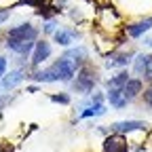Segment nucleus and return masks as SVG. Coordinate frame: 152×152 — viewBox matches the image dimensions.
<instances>
[{
    "label": "nucleus",
    "mask_w": 152,
    "mask_h": 152,
    "mask_svg": "<svg viewBox=\"0 0 152 152\" xmlns=\"http://www.w3.org/2000/svg\"><path fill=\"white\" fill-rule=\"evenodd\" d=\"M97 72H95L89 64H85V66H80L78 68V76H76V80L72 83V89L76 91V93H89V91H93V87L97 85Z\"/></svg>",
    "instance_id": "f257e3e1"
},
{
    "label": "nucleus",
    "mask_w": 152,
    "mask_h": 152,
    "mask_svg": "<svg viewBox=\"0 0 152 152\" xmlns=\"http://www.w3.org/2000/svg\"><path fill=\"white\" fill-rule=\"evenodd\" d=\"M7 38H13V40H36L38 38V30L32 23H21L9 30Z\"/></svg>",
    "instance_id": "f03ea898"
},
{
    "label": "nucleus",
    "mask_w": 152,
    "mask_h": 152,
    "mask_svg": "<svg viewBox=\"0 0 152 152\" xmlns=\"http://www.w3.org/2000/svg\"><path fill=\"white\" fill-rule=\"evenodd\" d=\"M55 66H57V72H59V80H64V83H70L74 78L76 70H78V66L72 59H68V57H59V59L55 61Z\"/></svg>",
    "instance_id": "7ed1b4c3"
},
{
    "label": "nucleus",
    "mask_w": 152,
    "mask_h": 152,
    "mask_svg": "<svg viewBox=\"0 0 152 152\" xmlns=\"http://www.w3.org/2000/svg\"><path fill=\"white\" fill-rule=\"evenodd\" d=\"M23 78H28L26 70L23 68H15L7 76H2V80H0V89H2V91H11V89H15L19 83H21Z\"/></svg>",
    "instance_id": "20e7f679"
},
{
    "label": "nucleus",
    "mask_w": 152,
    "mask_h": 152,
    "mask_svg": "<svg viewBox=\"0 0 152 152\" xmlns=\"http://www.w3.org/2000/svg\"><path fill=\"white\" fill-rule=\"evenodd\" d=\"M110 129L114 133H131V131H146L148 129V123L144 121H121V123H112Z\"/></svg>",
    "instance_id": "39448f33"
},
{
    "label": "nucleus",
    "mask_w": 152,
    "mask_h": 152,
    "mask_svg": "<svg viewBox=\"0 0 152 152\" xmlns=\"http://www.w3.org/2000/svg\"><path fill=\"white\" fill-rule=\"evenodd\" d=\"M104 152H129L127 140L121 133H114V135L104 140Z\"/></svg>",
    "instance_id": "423d86ee"
},
{
    "label": "nucleus",
    "mask_w": 152,
    "mask_h": 152,
    "mask_svg": "<svg viewBox=\"0 0 152 152\" xmlns=\"http://www.w3.org/2000/svg\"><path fill=\"white\" fill-rule=\"evenodd\" d=\"M34 45H36V40H13V38H7V49H11L19 57H28L34 51Z\"/></svg>",
    "instance_id": "0eeeda50"
},
{
    "label": "nucleus",
    "mask_w": 152,
    "mask_h": 152,
    "mask_svg": "<svg viewBox=\"0 0 152 152\" xmlns=\"http://www.w3.org/2000/svg\"><path fill=\"white\" fill-rule=\"evenodd\" d=\"M51 57V45L47 40H40L34 45V55H32V66H40L45 59Z\"/></svg>",
    "instance_id": "6e6552de"
},
{
    "label": "nucleus",
    "mask_w": 152,
    "mask_h": 152,
    "mask_svg": "<svg viewBox=\"0 0 152 152\" xmlns=\"http://www.w3.org/2000/svg\"><path fill=\"white\" fill-rule=\"evenodd\" d=\"M30 78H34V80H38V83H55V80H59V72H57V66L53 64V66L47 68V70L34 72Z\"/></svg>",
    "instance_id": "1a4fd4ad"
},
{
    "label": "nucleus",
    "mask_w": 152,
    "mask_h": 152,
    "mask_svg": "<svg viewBox=\"0 0 152 152\" xmlns=\"http://www.w3.org/2000/svg\"><path fill=\"white\" fill-rule=\"evenodd\" d=\"M131 57H133V53H110L108 59H106V66L108 68H116V66L125 68V66H129L133 61Z\"/></svg>",
    "instance_id": "9d476101"
},
{
    "label": "nucleus",
    "mask_w": 152,
    "mask_h": 152,
    "mask_svg": "<svg viewBox=\"0 0 152 152\" xmlns=\"http://www.w3.org/2000/svg\"><path fill=\"white\" fill-rule=\"evenodd\" d=\"M53 38H55V42L57 45H61V47H68V45H72V40L74 38H78V34H76L74 30H55L53 32Z\"/></svg>",
    "instance_id": "9b49d317"
},
{
    "label": "nucleus",
    "mask_w": 152,
    "mask_h": 152,
    "mask_svg": "<svg viewBox=\"0 0 152 152\" xmlns=\"http://www.w3.org/2000/svg\"><path fill=\"white\" fill-rule=\"evenodd\" d=\"M152 28V17L144 19V21H137V23H133V26H127V34L131 38H140L144 32H148Z\"/></svg>",
    "instance_id": "f8f14e48"
},
{
    "label": "nucleus",
    "mask_w": 152,
    "mask_h": 152,
    "mask_svg": "<svg viewBox=\"0 0 152 152\" xmlns=\"http://www.w3.org/2000/svg\"><path fill=\"white\" fill-rule=\"evenodd\" d=\"M61 57H68V59H72L76 66H85V61H87V57H89V51L85 49V47H78V49H72V51H66Z\"/></svg>",
    "instance_id": "ddd939ff"
},
{
    "label": "nucleus",
    "mask_w": 152,
    "mask_h": 152,
    "mask_svg": "<svg viewBox=\"0 0 152 152\" xmlns=\"http://www.w3.org/2000/svg\"><path fill=\"white\" fill-rule=\"evenodd\" d=\"M123 93H125V97L131 102V99H135L137 95L142 93V80L140 78H129V83L123 87Z\"/></svg>",
    "instance_id": "4468645a"
},
{
    "label": "nucleus",
    "mask_w": 152,
    "mask_h": 152,
    "mask_svg": "<svg viewBox=\"0 0 152 152\" xmlns=\"http://www.w3.org/2000/svg\"><path fill=\"white\" fill-rule=\"evenodd\" d=\"M127 83H129V72L123 70V72H118L116 76H112L108 80V91H121Z\"/></svg>",
    "instance_id": "2eb2a0df"
},
{
    "label": "nucleus",
    "mask_w": 152,
    "mask_h": 152,
    "mask_svg": "<svg viewBox=\"0 0 152 152\" xmlns=\"http://www.w3.org/2000/svg\"><path fill=\"white\" fill-rule=\"evenodd\" d=\"M108 102H110L112 108H116V110H123V108L129 104V99L125 97L123 89H121V91H108Z\"/></svg>",
    "instance_id": "dca6fc26"
},
{
    "label": "nucleus",
    "mask_w": 152,
    "mask_h": 152,
    "mask_svg": "<svg viewBox=\"0 0 152 152\" xmlns=\"http://www.w3.org/2000/svg\"><path fill=\"white\" fill-rule=\"evenodd\" d=\"M104 112H106V106H104V104H93V106H89L87 110H83V112H80V118H89V116H102Z\"/></svg>",
    "instance_id": "f3484780"
},
{
    "label": "nucleus",
    "mask_w": 152,
    "mask_h": 152,
    "mask_svg": "<svg viewBox=\"0 0 152 152\" xmlns=\"http://www.w3.org/2000/svg\"><path fill=\"white\" fill-rule=\"evenodd\" d=\"M146 61H148V53H140V55H135V59H133V70H135V74H144Z\"/></svg>",
    "instance_id": "a211bd4d"
},
{
    "label": "nucleus",
    "mask_w": 152,
    "mask_h": 152,
    "mask_svg": "<svg viewBox=\"0 0 152 152\" xmlns=\"http://www.w3.org/2000/svg\"><path fill=\"white\" fill-rule=\"evenodd\" d=\"M51 102H55V104H70V95L68 93H55V95H51Z\"/></svg>",
    "instance_id": "6ab92c4d"
},
{
    "label": "nucleus",
    "mask_w": 152,
    "mask_h": 152,
    "mask_svg": "<svg viewBox=\"0 0 152 152\" xmlns=\"http://www.w3.org/2000/svg\"><path fill=\"white\" fill-rule=\"evenodd\" d=\"M144 78L152 83V55H148V61H146V68H144Z\"/></svg>",
    "instance_id": "aec40b11"
},
{
    "label": "nucleus",
    "mask_w": 152,
    "mask_h": 152,
    "mask_svg": "<svg viewBox=\"0 0 152 152\" xmlns=\"http://www.w3.org/2000/svg\"><path fill=\"white\" fill-rule=\"evenodd\" d=\"M144 104H146V106L152 110V85H150V87L144 91Z\"/></svg>",
    "instance_id": "412c9836"
},
{
    "label": "nucleus",
    "mask_w": 152,
    "mask_h": 152,
    "mask_svg": "<svg viewBox=\"0 0 152 152\" xmlns=\"http://www.w3.org/2000/svg\"><path fill=\"white\" fill-rule=\"evenodd\" d=\"M7 72V57H0V76H4Z\"/></svg>",
    "instance_id": "4be33fe9"
},
{
    "label": "nucleus",
    "mask_w": 152,
    "mask_h": 152,
    "mask_svg": "<svg viewBox=\"0 0 152 152\" xmlns=\"http://www.w3.org/2000/svg\"><path fill=\"white\" fill-rule=\"evenodd\" d=\"M55 26H57L55 21H47V26H45V32H47V34H51V32H55Z\"/></svg>",
    "instance_id": "5701e85b"
},
{
    "label": "nucleus",
    "mask_w": 152,
    "mask_h": 152,
    "mask_svg": "<svg viewBox=\"0 0 152 152\" xmlns=\"http://www.w3.org/2000/svg\"><path fill=\"white\" fill-rule=\"evenodd\" d=\"M7 19H9V11H2V13H0V23H4Z\"/></svg>",
    "instance_id": "b1692460"
},
{
    "label": "nucleus",
    "mask_w": 152,
    "mask_h": 152,
    "mask_svg": "<svg viewBox=\"0 0 152 152\" xmlns=\"http://www.w3.org/2000/svg\"><path fill=\"white\" fill-rule=\"evenodd\" d=\"M19 2H21V4H32V7H34V4H38V0H19Z\"/></svg>",
    "instance_id": "393cba45"
},
{
    "label": "nucleus",
    "mask_w": 152,
    "mask_h": 152,
    "mask_svg": "<svg viewBox=\"0 0 152 152\" xmlns=\"http://www.w3.org/2000/svg\"><path fill=\"white\" fill-rule=\"evenodd\" d=\"M146 45H148V47H152V38H148V40H146Z\"/></svg>",
    "instance_id": "a878e982"
}]
</instances>
